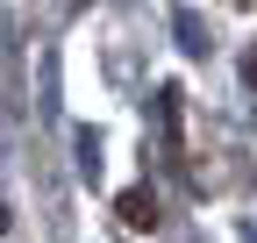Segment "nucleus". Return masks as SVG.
Here are the masks:
<instances>
[{
	"instance_id": "f257e3e1",
	"label": "nucleus",
	"mask_w": 257,
	"mask_h": 243,
	"mask_svg": "<svg viewBox=\"0 0 257 243\" xmlns=\"http://www.w3.org/2000/svg\"><path fill=\"white\" fill-rule=\"evenodd\" d=\"M121 222H128V229H150V222H157L150 193H121Z\"/></svg>"
},
{
	"instance_id": "f03ea898",
	"label": "nucleus",
	"mask_w": 257,
	"mask_h": 243,
	"mask_svg": "<svg viewBox=\"0 0 257 243\" xmlns=\"http://www.w3.org/2000/svg\"><path fill=\"white\" fill-rule=\"evenodd\" d=\"M250 72H257V65H250Z\"/></svg>"
}]
</instances>
